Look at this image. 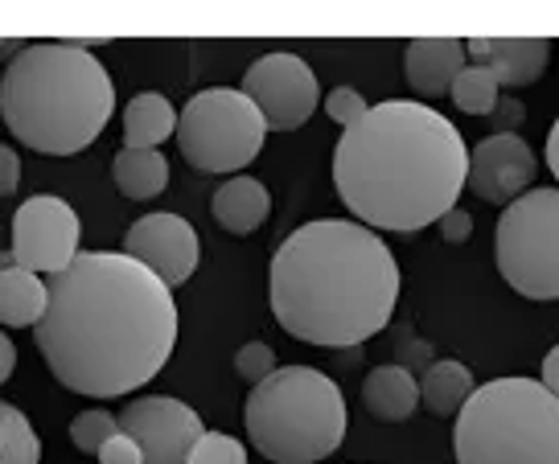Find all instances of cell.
<instances>
[{"mask_svg":"<svg viewBox=\"0 0 559 464\" xmlns=\"http://www.w3.org/2000/svg\"><path fill=\"white\" fill-rule=\"evenodd\" d=\"M0 50H4V41H0Z\"/></svg>","mask_w":559,"mask_h":464,"instance_id":"36","label":"cell"},{"mask_svg":"<svg viewBox=\"0 0 559 464\" xmlns=\"http://www.w3.org/2000/svg\"><path fill=\"white\" fill-rule=\"evenodd\" d=\"M174 132L177 107L157 91L136 95L123 111V148H160V140H169Z\"/></svg>","mask_w":559,"mask_h":464,"instance_id":"20","label":"cell"},{"mask_svg":"<svg viewBox=\"0 0 559 464\" xmlns=\"http://www.w3.org/2000/svg\"><path fill=\"white\" fill-rule=\"evenodd\" d=\"M498 272L526 300H559V190H526L493 230Z\"/></svg>","mask_w":559,"mask_h":464,"instance_id":"8","label":"cell"},{"mask_svg":"<svg viewBox=\"0 0 559 464\" xmlns=\"http://www.w3.org/2000/svg\"><path fill=\"white\" fill-rule=\"evenodd\" d=\"M543 391H551V395L559 398V345L543 358Z\"/></svg>","mask_w":559,"mask_h":464,"instance_id":"32","label":"cell"},{"mask_svg":"<svg viewBox=\"0 0 559 464\" xmlns=\"http://www.w3.org/2000/svg\"><path fill=\"white\" fill-rule=\"evenodd\" d=\"M465 58H473V67H486L498 86H526L547 67V41L543 37H473L465 41Z\"/></svg>","mask_w":559,"mask_h":464,"instance_id":"14","label":"cell"},{"mask_svg":"<svg viewBox=\"0 0 559 464\" xmlns=\"http://www.w3.org/2000/svg\"><path fill=\"white\" fill-rule=\"evenodd\" d=\"M123 255L148 267L174 293L198 272V230L181 214H144L128 230Z\"/></svg>","mask_w":559,"mask_h":464,"instance_id":"12","label":"cell"},{"mask_svg":"<svg viewBox=\"0 0 559 464\" xmlns=\"http://www.w3.org/2000/svg\"><path fill=\"white\" fill-rule=\"evenodd\" d=\"M473 391H477V386H473V374L465 361L444 358V361H428V366H424L419 403L432 415H440V419H449V415L461 412V407L469 403Z\"/></svg>","mask_w":559,"mask_h":464,"instance_id":"18","label":"cell"},{"mask_svg":"<svg viewBox=\"0 0 559 464\" xmlns=\"http://www.w3.org/2000/svg\"><path fill=\"white\" fill-rule=\"evenodd\" d=\"M456 464H559V398L539 379H493L456 412Z\"/></svg>","mask_w":559,"mask_h":464,"instance_id":"6","label":"cell"},{"mask_svg":"<svg viewBox=\"0 0 559 464\" xmlns=\"http://www.w3.org/2000/svg\"><path fill=\"white\" fill-rule=\"evenodd\" d=\"M111 74L79 41L25 46L0 79V116L9 132L46 156H70L95 144L111 120Z\"/></svg>","mask_w":559,"mask_h":464,"instance_id":"4","label":"cell"},{"mask_svg":"<svg viewBox=\"0 0 559 464\" xmlns=\"http://www.w3.org/2000/svg\"><path fill=\"white\" fill-rule=\"evenodd\" d=\"M243 95L255 104L267 132H293L317 111L321 86L305 58L276 50L251 62V70L243 74Z\"/></svg>","mask_w":559,"mask_h":464,"instance_id":"10","label":"cell"},{"mask_svg":"<svg viewBox=\"0 0 559 464\" xmlns=\"http://www.w3.org/2000/svg\"><path fill=\"white\" fill-rule=\"evenodd\" d=\"M489 116L498 120V128H502V132H514V128L523 123V104H519V99H498V107H493Z\"/></svg>","mask_w":559,"mask_h":464,"instance_id":"31","label":"cell"},{"mask_svg":"<svg viewBox=\"0 0 559 464\" xmlns=\"http://www.w3.org/2000/svg\"><path fill=\"white\" fill-rule=\"evenodd\" d=\"M547 165H551V172L559 177V120L551 123V136H547Z\"/></svg>","mask_w":559,"mask_h":464,"instance_id":"34","label":"cell"},{"mask_svg":"<svg viewBox=\"0 0 559 464\" xmlns=\"http://www.w3.org/2000/svg\"><path fill=\"white\" fill-rule=\"evenodd\" d=\"M34 337L67 391L120 398L157 379L174 354V293L123 251H79L50 275Z\"/></svg>","mask_w":559,"mask_h":464,"instance_id":"1","label":"cell"},{"mask_svg":"<svg viewBox=\"0 0 559 464\" xmlns=\"http://www.w3.org/2000/svg\"><path fill=\"white\" fill-rule=\"evenodd\" d=\"M465 172L469 148L456 123L412 99L370 107L333 148V186L374 235L440 223L465 190Z\"/></svg>","mask_w":559,"mask_h":464,"instance_id":"2","label":"cell"},{"mask_svg":"<svg viewBox=\"0 0 559 464\" xmlns=\"http://www.w3.org/2000/svg\"><path fill=\"white\" fill-rule=\"evenodd\" d=\"M247 436L276 464H313L346 440V398L330 374L313 366H284L251 386L243 407Z\"/></svg>","mask_w":559,"mask_h":464,"instance_id":"5","label":"cell"},{"mask_svg":"<svg viewBox=\"0 0 559 464\" xmlns=\"http://www.w3.org/2000/svg\"><path fill=\"white\" fill-rule=\"evenodd\" d=\"M403 70H407L412 91L424 95V99L449 95L456 83V74L465 70V41H453V37H424V41H412L407 53H403Z\"/></svg>","mask_w":559,"mask_h":464,"instance_id":"15","label":"cell"},{"mask_svg":"<svg viewBox=\"0 0 559 464\" xmlns=\"http://www.w3.org/2000/svg\"><path fill=\"white\" fill-rule=\"evenodd\" d=\"M13 366H17V349H13V342L0 333V386L9 382V374H13Z\"/></svg>","mask_w":559,"mask_h":464,"instance_id":"33","label":"cell"},{"mask_svg":"<svg viewBox=\"0 0 559 464\" xmlns=\"http://www.w3.org/2000/svg\"><path fill=\"white\" fill-rule=\"evenodd\" d=\"M111 436H120V419L111 412H104V407H91V412L74 415V424H70V440H74L79 452H87V456L99 452Z\"/></svg>","mask_w":559,"mask_h":464,"instance_id":"24","label":"cell"},{"mask_svg":"<svg viewBox=\"0 0 559 464\" xmlns=\"http://www.w3.org/2000/svg\"><path fill=\"white\" fill-rule=\"evenodd\" d=\"M46 312V279L34 272L9 267L0 275V325H37Z\"/></svg>","mask_w":559,"mask_h":464,"instance_id":"21","label":"cell"},{"mask_svg":"<svg viewBox=\"0 0 559 464\" xmlns=\"http://www.w3.org/2000/svg\"><path fill=\"white\" fill-rule=\"evenodd\" d=\"M210 214H214V223L230 230V235H251V230H260L267 223V214H272V193L263 190L255 177H230L218 186L214 193V202H210Z\"/></svg>","mask_w":559,"mask_h":464,"instance_id":"16","label":"cell"},{"mask_svg":"<svg viewBox=\"0 0 559 464\" xmlns=\"http://www.w3.org/2000/svg\"><path fill=\"white\" fill-rule=\"evenodd\" d=\"M79 239H83V226H79V214L70 210V202H62L58 193H34L13 214V247L9 251L21 272L58 275L74 263Z\"/></svg>","mask_w":559,"mask_h":464,"instance_id":"9","label":"cell"},{"mask_svg":"<svg viewBox=\"0 0 559 464\" xmlns=\"http://www.w3.org/2000/svg\"><path fill=\"white\" fill-rule=\"evenodd\" d=\"M280 366H276V354H272V345L263 342H247L239 354H235V374L251 386H260L263 379H272Z\"/></svg>","mask_w":559,"mask_h":464,"instance_id":"26","label":"cell"},{"mask_svg":"<svg viewBox=\"0 0 559 464\" xmlns=\"http://www.w3.org/2000/svg\"><path fill=\"white\" fill-rule=\"evenodd\" d=\"M9 267H17V263H13V251H0V275L9 272Z\"/></svg>","mask_w":559,"mask_h":464,"instance_id":"35","label":"cell"},{"mask_svg":"<svg viewBox=\"0 0 559 464\" xmlns=\"http://www.w3.org/2000/svg\"><path fill=\"white\" fill-rule=\"evenodd\" d=\"M17 181H21V156H17V148L0 144V198L17 193Z\"/></svg>","mask_w":559,"mask_h":464,"instance_id":"29","label":"cell"},{"mask_svg":"<svg viewBox=\"0 0 559 464\" xmlns=\"http://www.w3.org/2000/svg\"><path fill=\"white\" fill-rule=\"evenodd\" d=\"M440 235L449 242H465L473 235V218H469V210H461V206H453L444 218H440Z\"/></svg>","mask_w":559,"mask_h":464,"instance_id":"30","label":"cell"},{"mask_svg":"<svg viewBox=\"0 0 559 464\" xmlns=\"http://www.w3.org/2000/svg\"><path fill=\"white\" fill-rule=\"evenodd\" d=\"M531 181H535V153L519 132H493L469 153L465 190H473L489 206H510L514 198H523Z\"/></svg>","mask_w":559,"mask_h":464,"instance_id":"13","label":"cell"},{"mask_svg":"<svg viewBox=\"0 0 559 464\" xmlns=\"http://www.w3.org/2000/svg\"><path fill=\"white\" fill-rule=\"evenodd\" d=\"M400 263L370 226L317 218L272 255V312L297 342L349 349L391 325Z\"/></svg>","mask_w":559,"mask_h":464,"instance_id":"3","label":"cell"},{"mask_svg":"<svg viewBox=\"0 0 559 464\" xmlns=\"http://www.w3.org/2000/svg\"><path fill=\"white\" fill-rule=\"evenodd\" d=\"M325 111H330L333 123H342V128H354V123L362 120L370 111V104L354 91V86H333L330 99H325Z\"/></svg>","mask_w":559,"mask_h":464,"instance_id":"27","label":"cell"},{"mask_svg":"<svg viewBox=\"0 0 559 464\" xmlns=\"http://www.w3.org/2000/svg\"><path fill=\"white\" fill-rule=\"evenodd\" d=\"M95 456H99V464H144L136 440H132V436H123V431H120V436H111V440H107Z\"/></svg>","mask_w":559,"mask_h":464,"instance_id":"28","label":"cell"},{"mask_svg":"<svg viewBox=\"0 0 559 464\" xmlns=\"http://www.w3.org/2000/svg\"><path fill=\"white\" fill-rule=\"evenodd\" d=\"M174 136L198 172H239L260 156L267 123L243 91L210 86L177 111Z\"/></svg>","mask_w":559,"mask_h":464,"instance_id":"7","label":"cell"},{"mask_svg":"<svg viewBox=\"0 0 559 464\" xmlns=\"http://www.w3.org/2000/svg\"><path fill=\"white\" fill-rule=\"evenodd\" d=\"M111 177L123 198L148 202L169 186V160L160 156V148H120L111 160Z\"/></svg>","mask_w":559,"mask_h":464,"instance_id":"19","label":"cell"},{"mask_svg":"<svg viewBox=\"0 0 559 464\" xmlns=\"http://www.w3.org/2000/svg\"><path fill=\"white\" fill-rule=\"evenodd\" d=\"M0 464H41V440L13 403H0Z\"/></svg>","mask_w":559,"mask_h":464,"instance_id":"22","label":"cell"},{"mask_svg":"<svg viewBox=\"0 0 559 464\" xmlns=\"http://www.w3.org/2000/svg\"><path fill=\"white\" fill-rule=\"evenodd\" d=\"M120 419V431L132 436L140 448L144 464H186L190 461L193 444L202 440V415L193 412L190 403L169 395L136 398L128 403Z\"/></svg>","mask_w":559,"mask_h":464,"instance_id":"11","label":"cell"},{"mask_svg":"<svg viewBox=\"0 0 559 464\" xmlns=\"http://www.w3.org/2000/svg\"><path fill=\"white\" fill-rule=\"evenodd\" d=\"M449 95H453V104L461 107L465 116H489V111L498 107V99H502V86H498V79H493L486 67H465L456 74V83Z\"/></svg>","mask_w":559,"mask_h":464,"instance_id":"23","label":"cell"},{"mask_svg":"<svg viewBox=\"0 0 559 464\" xmlns=\"http://www.w3.org/2000/svg\"><path fill=\"white\" fill-rule=\"evenodd\" d=\"M186 464H247V448L235 436L223 431H202V440L193 444L190 461Z\"/></svg>","mask_w":559,"mask_h":464,"instance_id":"25","label":"cell"},{"mask_svg":"<svg viewBox=\"0 0 559 464\" xmlns=\"http://www.w3.org/2000/svg\"><path fill=\"white\" fill-rule=\"evenodd\" d=\"M362 403L374 419L383 424H403L419 407V382L407 366H379L362 382Z\"/></svg>","mask_w":559,"mask_h":464,"instance_id":"17","label":"cell"}]
</instances>
